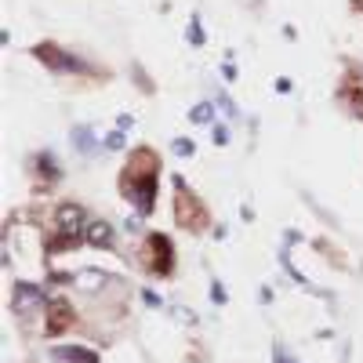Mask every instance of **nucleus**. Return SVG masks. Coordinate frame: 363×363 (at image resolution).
<instances>
[{
	"label": "nucleus",
	"mask_w": 363,
	"mask_h": 363,
	"mask_svg": "<svg viewBox=\"0 0 363 363\" xmlns=\"http://www.w3.org/2000/svg\"><path fill=\"white\" fill-rule=\"evenodd\" d=\"M211 117H215V105H207V102H200L193 113H189V120L193 124H211Z\"/></svg>",
	"instance_id": "obj_8"
},
{
	"label": "nucleus",
	"mask_w": 363,
	"mask_h": 363,
	"mask_svg": "<svg viewBox=\"0 0 363 363\" xmlns=\"http://www.w3.org/2000/svg\"><path fill=\"white\" fill-rule=\"evenodd\" d=\"M88 244H91V247H113V229H110V222H91V225H88Z\"/></svg>",
	"instance_id": "obj_5"
},
{
	"label": "nucleus",
	"mask_w": 363,
	"mask_h": 363,
	"mask_svg": "<svg viewBox=\"0 0 363 363\" xmlns=\"http://www.w3.org/2000/svg\"><path fill=\"white\" fill-rule=\"evenodd\" d=\"M171 316H175L178 324H197V316H193V312H185V309H171Z\"/></svg>",
	"instance_id": "obj_10"
},
{
	"label": "nucleus",
	"mask_w": 363,
	"mask_h": 363,
	"mask_svg": "<svg viewBox=\"0 0 363 363\" xmlns=\"http://www.w3.org/2000/svg\"><path fill=\"white\" fill-rule=\"evenodd\" d=\"M11 309H15V316H37L44 309V291H37L33 284H15Z\"/></svg>",
	"instance_id": "obj_1"
},
{
	"label": "nucleus",
	"mask_w": 363,
	"mask_h": 363,
	"mask_svg": "<svg viewBox=\"0 0 363 363\" xmlns=\"http://www.w3.org/2000/svg\"><path fill=\"white\" fill-rule=\"evenodd\" d=\"M211 298H215V302H225V287L215 284V287H211Z\"/></svg>",
	"instance_id": "obj_15"
},
{
	"label": "nucleus",
	"mask_w": 363,
	"mask_h": 363,
	"mask_svg": "<svg viewBox=\"0 0 363 363\" xmlns=\"http://www.w3.org/2000/svg\"><path fill=\"white\" fill-rule=\"evenodd\" d=\"M189 40H193V44H204V33H200V22L193 18V29H189Z\"/></svg>",
	"instance_id": "obj_12"
},
{
	"label": "nucleus",
	"mask_w": 363,
	"mask_h": 363,
	"mask_svg": "<svg viewBox=\"0 0 363 363\" xmlns=\"http://www.w3.org/2000/svg\"><path fill=\"white\" fill-rule=\"evenodd\" d=\"M73 284H77L80 291L95 294V291H102L105 284H110V276H105V272H98V269H80V272L73 276Z\"/></svg>",
	"instance_id": "obj_3"
},
{
	"label": "nucleus",
	"mask_w": 363,
	"mask_h": 363,
	"mask_svg": "<svg viewBox=\"0 0 363 363\" xmlns=\"http://www.w3.org/2000/svg\"><path fill=\"white\" fill-rule=\"evenodd\" d=\"M55 359H58V363H98L95 352L77 349V345H62V349H55Z\"/></svg>",
	"instance_id": "obj_4"
},
{
	"label": "nucleus",
	"mask_w": 363,
	"mask_h": 363,
	"mask_svg": "<svg viewBox=\"0 0 363 363\" xmlns=\"http://www.w3.org/2000/svg\"><path fill=\"white\" fill-rule=\"evenodd\" d=\"M66 319H70V305H66V302H55V305H51V324H48V331H62V327H66Z\"/></svg>",
	"instance_id": "obj_7"
},
{
	"label": "nucleus",
	"mask_w": 363,
	"mask_h": 363,
	"mask_svg": "<svg viewBox=\"0 0 363 363\" xmlns=\"http://www.w3.org/2000/svg\"><path fill=\"white\" fill-rule=\"evenodd\" d=\"M229 142V131H225V127H215V145H225Z\"/></svg>",
	"instance_id": "obj_14"
},
{
	"label": "nucleus",
	"mask_w": 363,
	"mask_h": 363,
	"mask_svg": "<svg viewBox=\"0 0 363 363\" xmlns=\"http://www.w3.org/2000/svg\"><path fill=\"white\" fill-rule=\"evenodd\" d=\"M218 102H222V110L229 113V120H240V113H237V105H232L229 98H218Z\"/></svg>",
	"instance_id": "obj_11"
},
{
	"label": "nucleus",
	"mask_w": 363,
	"mask_h": 363,
	"mask_svg": "<svg viewBox=\"0 0 363 363\" xmlns=\"http://www.w3.org/2000/svg\"><path fill=\"white\" fill-rule=\"evenodd\" d=\"M73 142L80 153H95V135H91V127H73Z\"/></svg>",
	"instance_id": "obj_6"
},
{
	"label": "nucleus",
	"mask_w": 363,
	"mask_h": 363,
	"mask_svg": "<svg viewBox=\"0 0 363 363\" xmlns=\"http://www.w3.org/2000/svg\"><path fill=\"white\" fill-rule=\"evenodd\" d=\"M80 222H84V211H80L77 204H62V207H58V225H62V232H66L70 240H77Z\"/></svg>",
	"instance_id": "obj_2"
},
{
	"label": "nucleus",
	"mask_w": 363,
	"mask_h": 363,
	"mask_svg": "<svg viewBox=\"0 0 363 363\" xmlns=\"http://www.w3.org/2000/svg\"><path fill=\"white\" fill-rule=\"evenodd\" d=\"M175 153L178 157H193V142H189V138H175Z\"/></svg>",
	"instance_id": "obj_9"
},
{
	"label": "nucleus",
	"mask_w": 363,
	"mask_h": 363,
	"mask_svg": "<svg viewBox=\"0 0 363 363\" xmlns=\"http://www.w3.org/2000/svg\"><path fill=\"white\" fill-rule=\"evenodd\" d=\"M105 145H110V149H124V135H120V131L110 135V138H105Z\"/></svg>",
	"instance_id": "obj_13"
}]
</instances>
